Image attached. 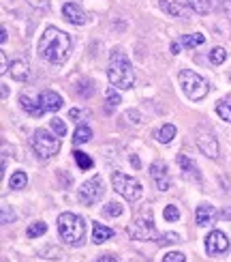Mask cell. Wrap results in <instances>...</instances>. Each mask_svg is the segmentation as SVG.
Listing matches in <instances>:
<instances>
[{
    "label": "cell",
    "instance_id": "6da1fadb",
    "mask_svg": "<svg viewBox=\"0 0 231 262\" xmlns=\"http://www.w3.org/2000/svg\"><path fill=\"white\" fill-rule=\"evenodd\" d=\"M71 46H73V41L67 32L56 26H49L45 28V32H43V37L39 41V56L52 64H62L69 58Z\"/></svg>",
    "mask_w": 231,
    "mask_h": 262
},
{
    "label": "cell",
    "instance_id": "7a4b0ae2",
    "mask_svg": "<svg viewBox=\"0 0 231 262\" xmlns=\"http://www.w3.org/2000/svg\"><path fill=\"white\" fill-rule=\"evenodd\" d=\"M107 78L112 86L120 91H131L135 84V71L131 64L129 56L122 50H114L109 54V67H107Z\"/></svg>",
    "mask_w": 231,
    "mask_h": 262
},
{
    "label": "cell",
    "instance_id": "3957f363",
    "mask_svg": "<svg viewBox=\"0 0 231 262\" xmlns=\"http://www.w3.org/2000/svg\"><path fill=\"white\" fill-rule=\"evenodd\" d=\"M58 232H60L64 243L80 245L84 241V232H86L84 220L82 217H77L75 213H62L58 217Z\"/></svg>",
    "mask_w": 231,
    "mask_h": 262
},
{
    "label": "cell",
    "instance_id": "277c9868",
    "mask_svg": "<svg viewBox=\"0 0 231 262\" xmlns=\"http://www.w3.org/2000/svg\"><path fill=\"white\" fill-rule=\"evenodd\" d=\"M180 86H182L184 95L189 97L191 101H201L203 97L208 95V91H210L208 82L201 78L199 73H195L191 69H182L180 71Z\"/></svg>",
    "mask_w": 231,
    "mask_h": 262
},
{
    "label": "cell",
    "instance_id": "5b68a950",
    "mask_svg": "<svg viewBox=\"0 0 231 262\" xmlns=\"http://www.w3.org/2000/svg\"><path fill=\"white\" fill-rule=\"evenodd\" d=\"M112 185H114L116 193H120V195H122L124 200H129V202H137L141 195H144L141 183H139L135 177H129V174L120 172V170H116V172L112 174Z\"/></svg>",
    "mask_w": 231,
    "mask_h": 262
},
{
    "label": "cell",
    "instance_id": "8992f818",
    "mask_svg": "<svg viewBox=\"0 0 231 262\" xmlns=\"http://www.w3.org/2000/svg\"><path fill=\"white\" fill-rule=\"evenodd\" d=\"M32 148L39 157L43 159H49L54 155H58L60 150V136L52 134L47 129H37L35 131V138H32Z\"/></svg>",
    "mask_w": 231,
    "mask_h": 262
},
{
    "label": "cell",
    "instance_id": "52a82bcc",
    "mask_svg": "<svg viewBox=\"0 0 231 262\" xmlns=\"http://www.w3.org/2000/svg\"><path fill=\"white\" fill-rule=\"evenodd\" d=\"M126 232L131 238H135V241H154V238H159L157 228H154V222L150 215L137 217V220L126 228Z\"/></svg>",
    "mask_w": 231,
    "mask_h": 262
},
{
    "label": "cell",
    "instance_id": "ba28073f",
    "mask_svg": "<svg viewBox=\"0 0 231 262\" xmlns=\"http://www.w3.org/2000/svg\"><path fill=\"white\" fill-rule=\"evenodd\" d=\"M105 187H103V179L101 177H92L88 179L82 187H80V202L86 206H92L103 198Z\"/></svg>",
    "mask_w": 231,
    "mask_h": 262
},
{
    "label": "cell",
    "instance_id": "9c48e42d",
    "mask_svg": "<svg viewBox=\"0 0 231 262\" xmlns=\"http://www.w3.org/2000/svg\"><path fill=\"white\" fill-rule=\"evenodd\" d=\"M195 142H197V146H199V150L203 152L206 157H210V159L218 157V140H216V136L212 134L210 129H203V127L197 129Z\"/></svg>",
    "mask_w": 231,
    "mask_h": 262
},
{
    "label": "cell",
    "instance_id": "30bf717a",
    "mask_svg": "<svg viewBox=\"0 0 231 262\" xmlns=\"http://www.w3.org/2000/svg\"><path fill=\"white\" fill-rule=\"evenodd\" d=\"M229 238L225 232L221 230H212L210 234L206 236V252L210 256H223L229 252Z\"/></svg>",
    "mask_w": 231,
    "mask_h": 262
},
{
    "label": "cell",
    "instance_id": "8fae6325",
    "mask_svg": "<svg viewBox=\"0 0 231 262\" xmlns=\"http://www.w3.org/2000/svg\"><path fill=\"white\" fill-rule=\"evenodd\" d=\"M150 177L152 181L157 183V189L161 191H167L171 187V181H169V172H167V163L163 161H154L150 166Z\"/></svg>",
    "mask_w": 231,
    "mask_h": 262
},
{
    "label": "cell",
    "instance_id": "7c38bea8",
    "mask_svg": "<svg viewBox=\"0 0 231 262\" xmlns=\"http://www.w3.org/2000/svg\"><path fill=\"white\" fill-rule=\"evenodd\" d=\"M39 101H41V105H43V110L45 112H58L60 107L64 105L62 97L58 93H54V91H43L39 95Z\"/></svg>",
    "mask_w": 231,
    "mask_h": 262
},
{
    "label": "cell",
    "instance_id": "4fadbf2b",
    "mask_svg": "<svg viewBox=\"0 0 231 262\" xmlns=\"http://www.w3.org/2000/svg\"><path fill=\"white\" fill-rule=\"evenodd\" d=\"M62 15L67 17V21H71L73 26H84L86 24V15H84V11L80 9V5H75V3H67L62 7Z\"/></svg>",
    "mask_w": 231,
    "mask_h": 262
},
{
    "label": "cell",
    "instance_id": "5bb4252c",
    "mask_svg": "<svg viewBox=\"0 0 231 262\" xmlns=\"http://www.w3.org/2000/svg\"><path fill=\"white\" fill-rule=\"evenodd\" d=\"M214 220H216L214 206H210V204H199V206H197V211H195L197 226H212Z\"/></svg>",
    "mask_w": 231,
    "mask_h": 262
},
{
    "label": "cell",
    "instance_id": "9a60e30c",
    "mask_svg": "<svg viewBox=\"0 0 231 262\" xmlns=\"http://www.w3.org/2000/svg\"><path fill=\"white\" fill-rule=\"evenodd\" d=\"M159 7L171 17H189V9L178 3H171V0H159Z\"/></svg>",
    "mask_w": 231,
    "mask_h": 262
},
{
    "label": "cell",
    "instance_id": "2e32d148",
    "mask_svg": "<svg viewBox=\"0 0 231 262\" xmlns=\"http://www.w3.org/2000/svg\"><path fill=\"white\" fill-rule=\"evenodd\" d=\"M175 161H178L180 170L186 174V177H191V179H199V170H197V163H195L191 157H186V155H178V157H175Z\"/></svg>",
    "mask_w": 231,
    "mask_h": 262
},
{
    "label": "cell",
    "instance_id": "e0dca14e",
    "mask_svg": "<svg viewBox=\"0 0 231 262\" xmlns=\"http://www.w3.org/2000/svg\"><path fill=\"white\" fill-rule=\"evenodd\" d=\"M9 71H11V78H13V80L24 82V80H28L30 67H28V62H24V60H13V62H11Z\"/></svg>",
    "mask_w": 231,
    "mask_h": 262
},
{
    "label": "cell",
    "instance_id": "ac0fdd59",
    "mask_svg": "<svg viewBox=\"0 0 231 262\" xmlns=\"http://www.w3.org/2000/svg\"><path fill=\"white\" fill-rule=\"evenodd\" d=\"M112 236H114L112 228H107V226H103V224H94V228H92V243H94V245H101V243L109 241Z\"/></svg>",
    "mask_w": 231,
    "mask_h": 262
},
{
    "label": "cell",
    "instance_id": "d6986e66",
    "mask_svg": "<svg viewBox=\"0 0 231 262\" xmlns=\"http://www.w3.org/2000/svg\"><path fill=\"white\" fill-rule=\"evenodd\" d=\"M19 103H21V107H24V112H28L30 116H35V118H39V116H43V105H41V101L37 103V101H32L28 95H21L19 97Z\"/></svg>",
    "mask_w": 231,
    "mask_h": 262
},
{
    "label": "cell",
    "instance_id": "ffe728a7",
    "mask_svg": "<svg viewBox=\"0 0 231 262\" xmlns=\"http://www.w3.org/2000/svg\"><path fill=\"white\" fill-rule=\"evenodd\" d=\"M206 43V37L201 35V32H195V35H184L180 39V46L186 48V50H195V48H199Z\"/></svg>",
    "mask_w": 231,
    "mask_h": 262
},
{
    "label": "cell",
    "instance_id": "44dd1931",
    "mask_svg": "<svg viewBox=\"0 0 231 262\" xmlns=\"http://www.w3.org/2000/svg\"><path fill=\"white\" fill-rule=\"evenodd\" d=\"M189 7H191V11H195V13L208 15L214 9V0H189Z\"/></svg>",
    "mask_w": 231,
    "mask_h": 262
},
{
    "label": "cell",
    "instance_id": "7402d4cb",
    "mask_svg": "<svg viewBox=\"0 0 231 262\" xmlns=\"http://www.w3.org/2000/svg\"><path fill=\"white\" fill-rule=\"evenodd\" d=\"M216 114L223 118V121L231 123V95H227L223 101L216 103Z\"/></svg>",
    "mask_w": 231,
    "mask_h": 262
},
{
    "label": "cell",
    "instance_id": "603a6c76",
    "mask_svg": "<svg viewBox=\"0 0 231 262\" xmlns=\"http://www.w3.org/2000/svg\"><path fill=\"white\" fill-rule=\"evenodd\" d=\"M90 138H92V129L88 125H80L75 129V134H73L75 144H86V142H90Z\"/></svg>",
    "mask_w": 231,
    "mask_h": 262
},
{
    "label": "cell",
    "instance_id": "cb8c5ba5",
    "mask_svg": "<svg viewBox=\"0 0 231 262\" xmlns=\"http://www.w3.org/2000/svg\"><path fill=\"white\" fill-rule=\"evenodd\" d=\"M26 185H28V177H26V172L17 170V172L11 174V181H9V187H11V189H24Z\"/></svg>",
    "mask_w": 231,
    "mask_h": 262
},
{
    "label": "cell",
    "instance_id": "d4e9b609",
    "mask_svg": "<svg viewBox=\"0 0 231 262\" xmlns=\"http://www.w3.org/2000/svg\"><path fill=\"white\" fill-rule=\"evenodd\" d=\"M175 138V127L171 125V123H167V125H163L161 129H159V134H157V140L159 142H163V144H169V142Z\"/></svg>",
    "mask_w": 231,
    "mask_h": 262
},
{
    "label": "cell",
    "instance_id": "484cf974",
    "mask_svg": "<svg viewBox=\"0 0 231 262\" xmlns=\"http://www.w3.org/2000/svg\"><path fill=\"white\" fill-rule=\"evenodd\" d=\"M45 232H47V224H45V222H35V224H30L28 230H26L28 238H37V236L45 234Z\"/></svg>",
    "mask_w": 231,
    "mask_h": 262
},
{
    "label": "cell",
    "instance_id": "4316f807",
    "mask_svg": "<svg viewBox=\"0 0 231 262\" xmlns=\"http://www.w3.org/2000/svg\"><path fill=\"white\" fill-rule=\"evenodd\" d=\"M208 58H210L212 64H223L227 60V50L225 48H212L210 50V56H208Z\"/></svg>",
    "mask_w": 231,
    "mask_h": 262
},
{
    "label": "cell",
    "instance_id": "83f0119b",
    "mask_svg": "<svg viewBox=\"0 0 231 262\" xmlns=\"http://www.w3.org/2000/svg\"><path fill=\"white\" fill-rule=\"evenodd\" d=\"M73 157H75V163L80 166L82 170H90L92 168V159L86 155V152H82V150H75L73 152Z\"/></svg>",
    "mask_w": 231,
    "mask_h": 262
},
{
    "label": "cell",
    "instance_id": "f1b7e54d",
    "mask_svg": "<svg viewBox=\"0 0 231 262\" xmlns=\"http://www.w3.org/2000/svg\"><path fill=\"white\" fill-rule=\"evenodd\" d=\"M49 125H52V129H54V134H56V136H60V138H64V136H67V125L62 123V118L54 116L52 121H49Z\"/></svg>",
    "mask_w": 231,
    "mask_h": 262
},
{
    "label": "cell",
    "instance_id": "f546056e",
    "mask_svg": "<svg viewBox=\"0 0 231 262\" xmlns=\"http://www.w3.org/2000/svg\"><path fill=\"white\" fill-rule=\"evenodd\" d=\"M163 217H165V222H178V220H180V211H178V206H175V204L165 206Z\"/></svg>",
    "mask_w": 231,
    "mask_h": 262
},
{
    "label": "cell",
    "instance_id": "4dcf8cb0",
    "mask_svg": "<svg viewBox=\"0 0 231 262\" xmlns=\"http://www.w3.org/2000/svg\"><path fill=\"white\" fill-rule=\"evenodd\" d=\"M105 95H107V101L112 103V105H120V103H122V97H120V93L116 91V86H109V89L105 91Z\"/></svg>",
    "mask_w": 231,
    "mask_h": 262
},
{
    "label": "cell",
    "instance_id": "1f68e13d",
    "mask_svg": "<svg viewBox=\"0 0 231 262\" xmlns=\"http://www.w3.org/2000/svg\"><path fill=\"white\" fill-rule=\"evenodd\" d=\"M103 213L107 217H120V215H122V206H120L118 202H109L105 209H103Z\"/></svg>",
    "mask_w": 231,
    "mask_h": 262
},
{
    "label": "cell",
    "instance_id": "d6a6232c",
    "mask_svg": "<svg viewBox=\"0 0 231 262\" xmlns=\"http://www.w3.org/2000/svg\"><path fill=\"white\" fill-rule=\"evenodd\" d=\"M163 262H186V256L180 252H169V254H165Z\"/></svg>",
    "mask_w": 231,
    "mask_h": 262
},
{
    "label": "cell",
    "instance_id": "836d02e7",
    "mask_svg": "<svg viewBox=\"0 0 231 262\" xmlns=\"http://www.w3.org/2000/svg\"><path fill=\"white\" fill-rule=\"evenodd\" d=\"M11 222H15L13 209H9V206H3V224H11Z\"/></svg>",
    "mask_w": 231,
    "mask_h": 262
},
{
    "label": "cell",
    "instance_id": "e575fe53",
    "mask_svg": "<svg viewBox=\"0 0 231 262\" xmlns=\"http://www.w3.org/2000/svg\"><path fill=\"white\" fill-rule=\"evenodd\" d=\"M161 241H163V243H178V241H180V236L175 234V232H167V234H163V236H161Z\"/></svg>",
    "mask_w": 231,
    "mask_h": 262
},
{
    "label": "cell",
    "instance_id": "d590c367",
    "mask_svg": "<svg viewBox=\"0 0 231 262\" xmlns=\"http://www.w3.org/2000/svg\"><path fill=\"white\" fill-rule=\"evenodd\" d=\"M69 116L73 118V121L80 123V118H86V116H88V112H86V110H77V107H75V110H71V112H69Z\"/></svg>",
    "mask_w": 231,
    "mask_h": 262
},
{
    "label": "cell",
    "instance_id": "8d00e7d4",
    "mask_svg": "<svg viewBox=\"0 0 231 262\" xmlns=\"http://www.w3.org/2000/svg\"><path fill=\"white\" fill-rule=\"evenodd\" d=\"M11 67H9V60H7V54L0 52V73H7Z\"/></svg>",
    "mask_w": 231,
    "mask_h": 262
},
{
    "label": "cell",
    "instance_id": "74e56055",
    "mask_svg": "<svg viewBox=\"0 0 231 262\" xmlns=\"http://www.w3.org/2000/svg\"><path fill=\"white\" fill-rule=\"evenodd\" d=\"M28 5L30 7H35V9H47V5H49V0H28Z\"/></svg>",
    "mask_w": 231,
    "mask_h": 262
},
{
    "label": "cell",
    "instance_id": "f35d334b",
    "mask_svg": "<svg viewBox=\"0 0 231 262\" xmlns=\"http://www.w3.org/2000/svg\"><path fill=\"white\" fill-rule=\"evenodd\" d=\"M221 5H223V9H225V13H227V17L231 19V0H221Z\"/></svg>",
    "mask_w": 231,
    "mask_h": 262
},
{
    "label": "cell",
    "instance_id": "ab89813d",
    "mask_svg": "<svg viewBox=\"0 0 231 262\" xmlns=\"http://www.w3.org/2000/svg\"><path fill=\"white\" fill-rule=\"evenodd\" d=\"M131 163H133V168H137V170L141 168V163H139V157H137V155H131Z\"/></svg>",
    "mask_w": 231,
    "mask_h": 262
},
{
    "label": "cell",
    "instance_id": "60d3db41",
    "mask_svg": "<svg viewBox=\"0 0 231 262\" xmlns=\"http://www.w3.org/2000/svg\"><path fill=\"white\" fill-rule=\"evenodd\" d=\"M96 262H118L114 256H101V258H98Z\"/></svg>",
    "mask_w": 231,
    "mask_h": 262
},
{
    "label": "cell",
    "instance_id": "b9f144b4",
    "mask_svg": "<svg viewBox=\"0 0 231 262\" xmlns=\"http://www.w3.org/2000/svg\"><path fill=\"white\" fill-rule=\"evenodd\" d=\"M171 54H180V43H171Z\"/></svg>",
    "mask_w": 231,
    "mask_h": 262
},
{
    "label": "cell",
    "instance_id": "7bdbcfd3",
    "mask_svg": "<svg viewBox=\"0 0 231 262\" xmlns=\"http://www.w3.org/2000/svg\"><path fill=\"white\" fill-rule=\"evenodd\" d=\"M7 39H9V37H7V28H3V37H0V41L7 43Z\"/></svg>",
    "mask_w": 231,
    "mask_h": 262
}]
</instances>
